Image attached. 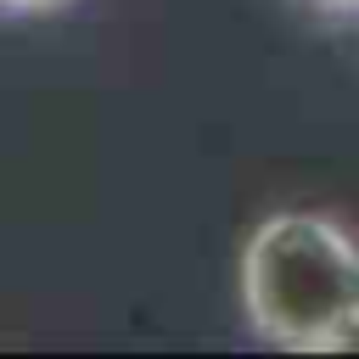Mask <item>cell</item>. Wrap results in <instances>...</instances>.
Wrapping results in <instances>:
<instances>
[{
	"instance_id": "6da1fadb",
	"label": "cell",
	"mask_w": 359,
	"mask_h": 359,
	"mask_svg": "<svg viewBox=\"0 0 359 359\" xmlns=\"http://www.w3.org/2000/svg\"><path fill=\"white\" fill-rule=\"evenodd\" d=\"M241 314L292 353L359 342V236L309 208L269 213L241 247Z\"/></svg>"
},
{
	"instance_id": "7a4b0ae2",
	"label": "cell",
	"mask_w": 359,
	"mask_h": 359,
	"mask_svg": "<svg viewBox=\"0 0 359 359\" xmlns=\"http://www.w3.org/2000/svg\"><path fill=\"white\" fill-rule=\"evenodd\" d=\"M0 6H22V11H34V6H56V0H0Z\"/></svg>"
}]
</instances>
